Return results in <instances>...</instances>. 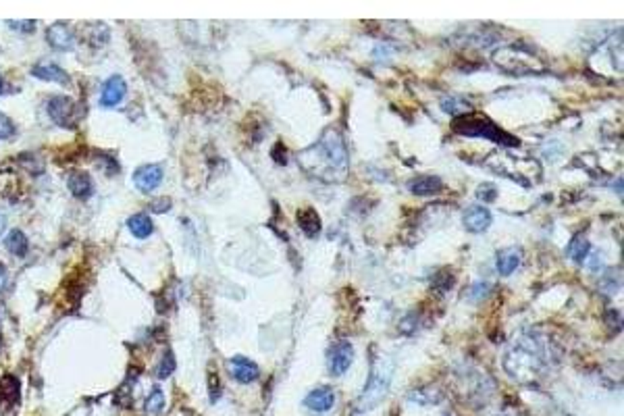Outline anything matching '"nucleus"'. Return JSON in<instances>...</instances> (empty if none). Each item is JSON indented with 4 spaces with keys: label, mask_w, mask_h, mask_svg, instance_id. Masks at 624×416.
<instances>
[{
    "label": "nucleus",
    "mask_w": 624,
    "mask_h": 416,
    "mask_svg": "<svg viewBox=\"0 0 624 416\" xmlns=\"http://www.w3.org/2000/svg\"><path fill=\"white\" fill-rule=\"evenodd\" d=\"M21 400V383L15 375H5L0 379V414L13 416L19 408Z\"/></svg>",
    "instance_id": "obj_7"
},
{
    "label": "nucleus",
    "mask_w": 624,
    "mask_h": 416,
    "mask_svg": "<svg viewBox=\"0 0 624 416\" xmlns=\"http://www.w3.org/2000/svg\"><path fill=\"white\" fill-rule=\"evenodd\" d=\"M30 73L34 78L42 80V82H52V84H60V86L71 84V76H69L62 67H58L54 62H40V65L32 67Z\"/></svg>",
    "instance_id": "obj_12"
},
{
    "label": "nucleus",
    "mask_w": 624,
    "mask_h": 416,
    "mask_svg": "<svg viewBox=\"0 0 624 416\" xmlns=\"http://www.w3.org/2000/svg\"><path fill=\"white\" fill-rule=\"evenodd\" d=\"M127 227H129L131 235L137 238V240H144V238L152 235V231H154L152 219L148 215H144V213H137V215L129 217L127 219Z\"/></svg>",
    "instance_id": "obj_17"
},
{
    "label": "nucleus",
    "mask_w": 624,
    "mask_h": 416,
    "mask_svg": "<svg viewBox=\"0 0 624 416\" xmlns=\"http://www.w3.org/2000/svg\"><path fill=\"white\" fill-rule=\"evenodd\" d=\"M7 25L13 30V32H19L23 36H30L34 30H36V21L32 19H25V21H7Z\"/></svg>",
    "instance_id": "obj_25"
},
{
    "label": "nucleus",
    "mask_w": 624,
    "mask_h": 416,
    "mask_svg": "<svg viewBox=\"0 0 624 416\" xmlns=\"http://www.w3.org/2000/svg\"><path fill=\"white\" fill-rule=\"evenodd\" d=\"M589 250H591V246H589V242H587L583 235H577V238L568 244V256H570L577 264H583V262L587 260Z\"/></svg>",
    "instance_id": "obj_21"
},
{
    "label": "nucleus",
    "mask_w": 624,
    "mask_h": 416,
    "mask_svg": "<svg viewBox=\"0 0 624 416\" xmlns=\"http://www.w3.org/2000/svg\"><path fill=\"white\" fill-rule=\"evenodd\" d=\"M13 135H15V123L5 113H0V140H9Z\"/></svg>",
    "instance_id": "obj_24"
},
{
    "label": "nucleus",
    "mask_w": 624,
    "mask_h": 416,
    "mask_svg": "<svg viewBox=\"0 0 624 416\" xmlns=\"http://www.w3.org/2000/svg\"><path fill=\"white\" fill-rule=\"evenodd\" d=\"M48 115L50 119L58 125V127H76L78 121H80V106L67 96H52L48 100Z\"/></svg>",
    "instance_id": "obj_5"
},
{
    "label": "nucleus",
    "mask_w": 624,
    "mask_h": 416,
    "mask_svg": "<svg viewBox=\"0 0 624 416\" xmlns=\"http://www.w3.org/2000/svg\"><path fill=\"white\" fill-rule=\"evenodd\" d=\"M304 406L312 412H327L335 406V391L327 385H321L304 397Z\"/></svg>",
    "instance_id": "obj_14"
},
{
    "label": "nucleus",
    "mask_w": 624,
    "mask_h": 416,
    "mask_svg": "<svg viewBox=\"0 0 624 416\" xmlns=\"http://www.w3.org/2000/svg\"><path fill=\"white\" fill-rule=\"evenodd\" d=\"M5 90V82H3V76H0V92Z\"/></svg>",
    "instance_id": "obj_32"
},
{
    "label": "nucleus",
    "mask_w": 624,
    "mask_h": 416,
    "mask_svg": "<svg viewBox=\"0 0 624 416\" xmlns=\"http://www.w3.org/2000/svg\"><path fill=\"white\" fill-rule=\"evenodd\" d=\"M298 161L314 177L333 181L337 177H343L345 169H348V150H345L341 135L335 129H327L321 140L302 152Z\"/></svg>",
    "instance_id": "obj_1"
},
{
    "label": "nucleus",
    "mask_w": 624,
    "mask_h": 416,
    "mask_svg": "<svg viewBox=\"0 0 624 416\" xmlns=\"http://www.w3.org/2000/svg\"><path fill=\"white\" fill-rule=\"evenodd\" d=\"M492 225V213L485 206H470L464 213V227L470 233H483Z\"/></svg>",
    "instance_id": "obj_13"
},
{
    "label": "nucleus",
    "mask_w": 624,
    "mask_h": 416,
    "mask_svg": "<svg viewBox=\"0 0 624 416\" xmlns=\"http://www.w3.org/2000/svg\"><path fill=\"white\" fill-rule=\"evenodd\" d=\"M169 208H171V200H167V198H159V200H154V202H152L150 211H152V213H167Z\"/></svg>",
    "instance_id": "obj_28"
},
{
    "label": "nucleus",
    "mask_w": 624,
    "mask_h": 416,
    "mask_svg": "<svg viewBox=\"0 0 624 416\" xmlns=\"http://www.w3.org/2000/svg\"><path fill=\"white\" fill-rule=\"evenodd\" d=\"M5 229H7V217L0 213V233H3Z\"/></svg>",
    "instance_id": "obj_31"
},
{
    "label": "nucleus",
    "mask_w": 624,
    "mask_h": 416,
    "mask_svg": "<svg viewBox=\"0 0 624 416\" xmlns=\"http://www.w3.org/2000/svg\"><path fill=\"white\" fill-rule=\"evenodd\" d=\"M443 183L439 177H433V175H421L410 181V192L416 194V196H433L437 192H441Z\"/></svg>",
    "instance_id": "obj_16"
},
{
    "label": "nucleus",
    "mask_w": 624,
    "mask_h": 416,
    "mask_svg": "<svg viewBox=\"0 0 624 416\" xmlns=\"http://www.w3.org/2000/svg\"><path fill=\"white\" fill-rule=\"evenodd\" d=\"M67 185H69V192H71L76 198H90L92 192H94L92 177L88 173H84V171H78V173L69 175Z\"/></svg>",
    "instance_id": "obj_15"
},
{
    "label": "nucleus",
    "mask_w": 624,
    "mask_h": 416,
    "mask_svg": "<svg viewBox=\"0 0 624 416\" xmlns=\"http://www.w3.org/2000/svg\"><path fill=\"white\" fill-rule=\"evenodd\" d=\"M518 266H520V252L516 248H508L498 254V273L502 277L512 275Z\"/></svg>",
    "instance_id": "obj_18"
},
{
    "label": "nucleus",
    "mask_w": 624,
    "mask_h": 416,
    "mask_svg": "<svg viewBox=\"0 0 624 416\" xmlns=\"http://www.w3.org/2000/svg\"><path fill=\"white\" fill-rule=\"evenodd\" d=\"M163 408H165V393H163L159 387H154L152 393H150L148 400H146V412H150V414H161Z\"/></svg>",
    "instance_id": "obj_22"
},
{
    "label": "nucleus",
    "mask_w": 624,
    "mask_h": 416,
    "mask_svg": "<svg viewBox=\"0 0 624 416\" xmlns=\"http://www.w3.org/2000/svg\"><path fill=\"white\" fill-rule=\"evenodd\" d=\"M173 369H175V358H173L171 352H167L163 362H161V369H159V379H167L173 373Z\"/></svg>",
    "instance_id": "obj_26"
},
{
    "label": "nucleus",
    "mask_w": 624,
    "mask_h": 416,
    "mask_svg": "<svg viewBox=\"0 0 624 416\" xmlns=\"http://www.w3.org/2000/svg\"><path fill=\"white\" fill-rule=\"evenodd\" d=\"M454 131H458L460 135H481V137H487V140H494V142L504 144V146H518L516 137H510L506 131H502L496 123H492L487 117H483V115L458 117L454 121Z\"/></svg>",
    "instance_id": "obj_4"
},
{
    "label": "nucleus",
    "mask_w": 624,
    "mask_h": 416,
    "mask_svg": "<svg viewBox=\"0 0 624 416\" xmlns=\"http://www.w3.org/2000/svg\"><path fill=\"white\" fill-rule=\"evenodd\" d=\"M127 96V84L121 76H113L104 82V88H102V96H100V104L102 106H117L125 100Z\"/></svg>",
    "instance_id": "obj_10"
},
{
    "label": "nucleus",
    "mask_w": 624,
    "mask_h": 416,
    "mask_svg": "<svg viewBox=\"0 0 624 416\" xmlns=\"http://www.w3.org/2000/svg\"><path fill=\"white\" fill-rule=\"evenodd\" d=\"M163 167L161 165H144L140 167L135 173H133V185L144 192V194H150L154 192L161 183H163Z\"/></svg>",
    "instance_id": "obj_8"
},
{
    "label": "nucleus",
    "mask_w": 624,
    "mask_h": 416,
    "mask_svg": "<svg viewBox=\"0 0 624 416\" xmlns=\"http://www.w3.org/2000/svg\"><path fill=\"white\" fill-rule=\"evenodd\" d=\"M391 371H393V367H391L387 360H381L379 365H373L369 383H367L365 391H362V393L358 395V400H356V412H358V414L369 412V410H373L375 406H379V404L383 402V397H385L387 391H389Z\"/></svg>",
    "instance_id": "obj_2"
},
{
    "label": "nucleus",
    "mask_w": 624,
    "mask_h": 416,
    "mask_svg": "<svg viewBox=\"0 0 624 416\" xmlns=\"http://www.w3.org/2000/svg\"><path fill=\"white\" fill-rule=\"evenodd\" d=\"M441 108H443L446 113L458 117V115H462L464 111H468V102H462L460 98H446V100L441 102Z\"/></svg>",
    "instance_id": "obj_23"
},
{
    "label": "nucleus",
    "mask_w": 624,
    "mask_h": 416,
    "mask_svg": "<svg viewBox=\"0 0 624 416\" xmlns=\"http://www.w3.org/2000/svg\"><path fill=\"white\" fill-rule=\"evenodd\" d=\"M543 369V356L537 345L531 341H522L520 345L506 356V371L520 381H531Z\"/></svg>",
    "instance_id": "obj_3"
},
{
    "label": "nucleus",
    "mask_w": 624,
    "mask_h": 416,
    "mask_svg": "<svg viewBox=\"0 0 624 416\" xmlns=\"http://www.w3.org/2000/svg\"><path fill=\"white\" fill-rule=\"evenodd\" d=\"M485 292H487V284H478L472 296H474V298H478V294H483V296H485Z\"/></svg>",
    "instance_id": "obj_30"
},
{
    "label": "nucleus",
    "mask_w": 624,
    "mask_h": 416,
    "mask_svg": "<svg viewBox=\"0 0 624 416\" xmlns=\"http://www.w3.org/2000/svg\"><path fill=\"white\" fill-rule=\"evenodd\" d=\"M7 281H9V273L3 264H0V292L7 288Z\"/></svg>",
    "instance_id": "obj_29"
},
{
    "label": "nucleus",
    "mask_w": 624,
    "mask_h": 416,
    "mask_svg": "<svg viewBox=\"0 0 624 416\" xmlns=\"http://www.w3.org/2000/svg\"><path fill=\"white\" fill-rule=\"evenodd\" d=\"M5 246L11 254L15 256H25L27 250H30V242H27V235L21 231V229H13L7 240H5Z\"/></svg>",
    "instance_id": "obj_20"
},
{
    "label": "nucleus",
    "mask_w": 624,
    "mask_h": 416,
    "mask_svg": "<svg viewBox=\"0 0 624 416\" xmlns=\"http://www.w3.org/2000/svg\"><path fill=\"white\" fill-rule=\"evenodd\" d=\"M227 367H229L231 377H233L238 383H244V385H248V383H252V381H256V379L260 377V369L256 367V362H252V360H248V358H244V356L231 358V360L227 362Z\"/></svg>",
    "instance_id": "obj_11"
},
{
    "label": "nucleus",
    "mask_w": 624,
    "mask_h": 416,
    "mask_svg": "<svg viewBox=\"0 0 624 416\" xmlns=\"http://www.w3.org/2000/svg\"><path fill=\"white\" fill-rule=\"evenodd\" d=\"M298 225H300V229L308 238H314L321 231V219H319L316 211H312V208H304V211L298 213Z\"/></svg>",
    "instance_id": "obj_19"
},
{
    "label": "nucleus",
    "mask_w": 624,
    "mask_h": 416,
    "mask_svg": "<svg viewBox=\"0 0 624 416\" xmlns=\"http://www.w3.org/2000/svg\"><path fill=\"white\" fill-rule=\"evenodd\" d=\"M354 362V348L350 341H335L327 354V367L329 375L341 377Z\"/></svg>",
    "instance_id": "obj_6"
},
{
    "label": "nucleus",
    "mask_w": 624,
    "mask_h": 416,
    "mask_svg": "<svg viewBox=\"0 0 624 416\" xmlns=\"http://www.w3.org/2000/svg\"><path fill=\"white\" fill-rule=\"evenodd\" d=\"M478 198L481 200H485V202H494L496 200V194H498V189H496V185H492V183H483L481 187H478Z\"/></svg>",
    "instance_id": "obj_27"
},
{
    "label": "nucleus",
    "mask_w": 624,
    "mask_h": 416,
    "mask_svg": "<svg viewBox=\"0 0 624 416\" xmlns=\"http://www.w3.org/2000/svg\"><path fill=\"white\" fill-rule=\"evenodd\" d=\"M46 42H48L54 50H60V52H65V50H73V48H76V34H73L71 25H67V23L58 21V23H54V25L48 27V32H46Z\"/></svg>",
    "instance_id": "obj_9"
}]
</instances>
